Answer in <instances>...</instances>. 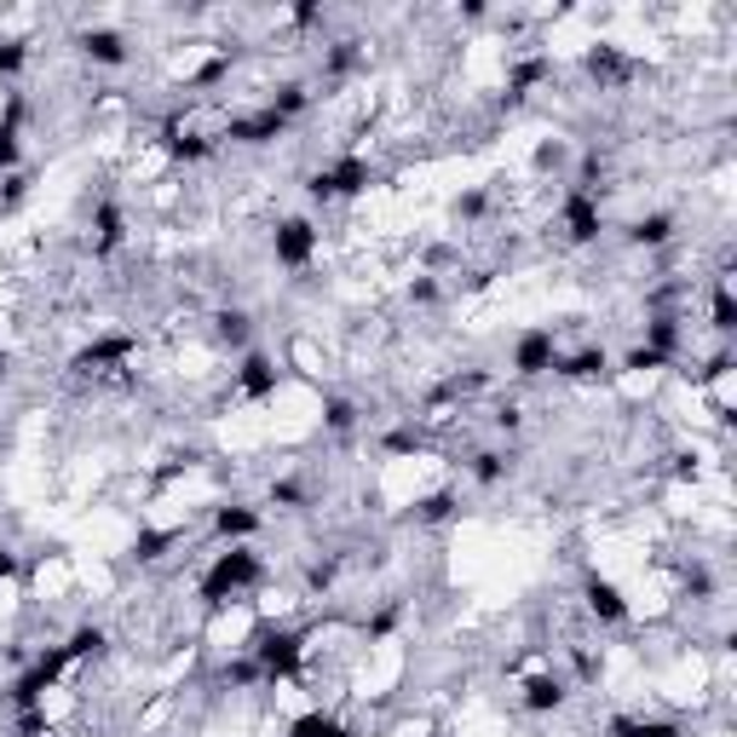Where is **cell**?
Masks as SVG:
<instances>
[{
  "mask_svg": "<svg viewBox=\"0 0 737 737\" xmlns=\"http://www.w3.org/2000/svg\"><path fill=\"white\" fill-rule=\"evenodd\" d=\"M317 243H323V230L312 219H283L277 237H272V254H277L283 272H306L312 254H317Z\"/></svg>",
  "mask_w": 737,
  "mask_h": 737,
  "instance_id": "obj_1",
  "label": "cell"
},
{
  "mask_svg": "<svg viewBox=\"0 0 737 737\" xmlns=\"http://www.w3.org/2000/svg\"><path fill=\"white\" fill-rule=\"evenodd\" d=\"M553 363H559L553 328H524V334H519V346H513V368H519V375H524V381L553 375Z\"/></svg>",
  "mask_w": 737,
  "mask_h": 737,
  "instance_id": "obj_2",
  "label": "cell"
},
{
  "mask_svg": "<svg viewBox=\"0 0 737 737\" xmlns=\"http://www.w3.org/2000/svg\"><path fill=\"white\" fill-rule=\"evenodd\" d=\"M564 697H571V680H564V675H535V680H524V709L530 715L564 709Z\"/></svg>",
  "mask_w": 737,
  "mask_h": 737,
  "instance_id": "obj_3",
  "label": "cell"
},
{
  "mask_svg": "<svg viewBox=\"0 0 737 737\" xmlns=\"http://www.w3.org/2000/svg\"><path fill=\"white\" fill-rule=\"evenodd\" d=\"M265 519L248 508V501H225V508H214V535L219 542H243V535H254Z\"/></svg>",
  "mask_w": 737,
  "mask_h": 737,
  "instance_id": "obj_4",
  "label": "cell"
},
{
  "mask_svg": "<svg viewBox=\"0 0 737 737\" xmlns=\"http://www.w3.org/2000/svg\"><path fill=\"white\" fill-rule=\"evenodd\" d=\"M582 599H588V611H593L599 622H628V617H633L628 599H622L606 577H588V582H582Z\"/></svg>",
  "mask_w": 737,
  "mask_h": 737,
  "instance_id": "obj_5",
  "label": "cell"
},
{
  "mask_svg": "<svg viewBox=\"0 0 737 737\" xmlns=\"http://www.w3.org/2000/svg\"><path fill=\"white\" fill-rule=\"evenodd\" d=\"M628 243H633V248H668V243H675V214H646V219H633V225H628Z\"/></svg>",
  "mask_w": 737,
  "mask_h": 737,
  "instance_id": "obj_6",
  "label": "cell"
},
{
  "mask_svg": "<svg viewBox=\"0 0 737 737\" xmlns=\"http://www.w3.org/2000/svg\"><path fill=\"white\" fill-rule=\"evenodd\" d=\"M81 52H87L92 63H110V70H121V63H127V41L116 36V29H87V36H81Z\"/></svg>",
  "mask_w": 737,
  "mask_h": 737,
  "instance_id": "obj_7",
  "label": "cell"
},
{
  "mask_svg": "<svg viewBox=\"0 0 737 737\" xmlns=\"http://www.w3.org/2000/svg\"><path fill=\"white\" fill-rule=\"evenodd\" d=\"M214 334H219L225 346H248L254 341V317L248 312H219L214 317Z\"/></svg>",
  "mask_w": 737,
  "mask_h": 737,
  "instance_id": "obj_8",
  "label": "cell"
},
{
  "mask_svg": "<svg viewBox=\"0 0 737 737\" xmlns=\"http://www.w3.org/2000/svg\"><path fill=\"white\" fill-rule=\"evenodd\" d=\"M466 473H473V484H501L508 479V455H495V450H484V455H473V466H466Z\"/></svg>",
  "mask_w": 737,
  "mask_h": 737,
  "instance_id": "obj_9",
  "label": "cell"
},
{
  "mask_svg": "<svg viewBox=\"0 0 737 737\" xmlns=\"http://www.w3.org/2000/svg\"><path fill=\"white\" fill-rule=\"evenodd\" d=\"M323 426L328 432H352L357 426V404L352 397H323Z\"/></svg>",
  "mask_w": 737,
  "mask_h": 737,
  "instance_id": "obj_10",
  "label": "cell"
},
{
  "mask_svg": "<svg viewBox=\"0 0 737 737\" xmlns=\"http://www.w3.org/2000/svg\"><path fill=\"white\" fill-rule=\"evenodd\" d=\"M18 156H23V145H18V127H12V121H0V174H12V167H18Z\"/></svg>",
  "mask_w": 737,
  "mask_h": 737,
  "instance_id": "obj_11",
  "label": "cell"
},
{
  "mask_svg": "<svg viewBox=\"0 0 737 737\" xmlns=\"http://www.w3.org/2000/svg\"><path fill=\"white\" fill-rule=\"evenodd\" d=\"M23 63H29V47H23V41H0V81L18 76Z\"/></svg>",
  "mask_w": 737,
  "mask_h": 737,
  "instance_id": "obj_12",
  "label": "cell"
},
{
  "mask_svg": "<svg viewBox=\"0 0 737 737\" xmlns=\"http://www.w3.org/2000/svg\"><path fill=\"white\" fill-rule=\"evenodd\" d=\"M323 18H328V12L317 7V0H299V7H288V23H294V29H317Z\"/></svg>",
  "mask_w": 737,
  "mask_h": 737,
  "instance_id": "obj_13",
  "label": "cell"
}]
</instances>
